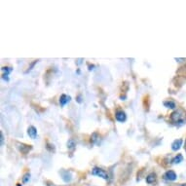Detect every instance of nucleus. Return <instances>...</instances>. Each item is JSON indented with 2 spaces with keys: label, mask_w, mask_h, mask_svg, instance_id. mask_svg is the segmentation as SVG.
Here are the masks:
<instances>
[{
  "label": "nucleus",
  "mask_w": 186,
  "mask_h": 186,
  "mask_svg": "<svg viewBox=\"0 0 186 186\" xmlns=\"http://www.w3.org/2000/svg\"><path fill=\"white\" fill-rule=\"evenodd\" d=\"M91 141H92V143H95V144H99V143H100L101 137L99 136V134H97V132H94V134L92 135V137H91Z\"/></svg>",
  "instance_id": "9"
},
{
  "label": "nucleus",
  "mask_w": 186,
  "mask_h": 186,
  "mask_svg": "<svg viewBox=\"0 0 186 186\" xmlns=\"http://www.w3.org/2000/svg\"><path fill=\"white\" fill-rule=\"evenodd\" d=\"M0 136H1V146H3V144H4V136H3L2 132H0Z\"/></svg>",
  "instance_id": "16"
},
{
  "label": "nucleus",
  "mask_w": 186,
  "mask_h": 186,
  "mask_svg": "<svg viewBox=\"0 0 186 186\" xmlns=\"http://www.w3.org/2000/svg\"><path fill=\"white\" fill-rule=\"evenodd\" d=\"M155 180H156V173H151L150 174H148V175H147V178H146V182H147L148 184L153 183Z\"/></svg>",
  "instance_id": "11"
},
{
  "label": "nucleus",
  "mask_w": 186,
  "mask_h": 186,
  "mask_svg": "<svg viewBox=\"0 0 186 186\" xmlns=\"http://www.w3.org/2000/svg\"><path fill=\"white\" fill-rule=\"evenodd\" d=\"M163 178L167 181H174L178 178V175H176V173L173 171H168L164 173Z\"/></svg>",
  "instance_id": "3"
},
{
  "label": "nucleus",
  "mask_w": 186,
  "mask_h": 186,
  "mask_svg": "<svg viewBox=\"0 0 186 186\" xmlns=\"http://www.w3.org/2000/svg\"><path fill=\"white\" fill-rule=\"evenodd\" d=\"M76 147V142L74 141V139H69L67 141V148L70 150H73Z\"/></svg>",
  "instance_id": "14"
},
{
  "label": "nucleus",
  "mask_w": 186,
  "mask_h": 186,
  "mask_svg": "<svg viewBox=\"0 0 186 186\" xmlns=\"http://www.w3.org/2000/svg\"><path fill=\"white\" fill-rule=\"evenodd\" d=\"M28 135L32 138V139H35L37 137V130L35 127L33 126H30L28 129Z\"/></svg>",
  "instance_id": "7"
},
{
  "label": "nucleus",
  "mask_w": 186,
  "mask_h": 186,
  "mask_svg": "<svg viewBox=\"0 0 186 186\" xmlns=\"http://www.w3.org/2000/svg\"><path fill=\"white\" fill-rule=\"evenodd\" d=\"M185 150H186V140H185Z\"/></svg>",
  "instance_id": "18"
},
{
  "label": "nucleus",
  "mask_w": 186,
  "mask_h": 186,
  "mask_svg": "<svg viewBox=\"0 0 186 186\" xmlns=\"http://www.w3.org/2000/svg\"><path fill=\"white\" fill-rule=\"evenodd\" d=\"M92 174L93 175H96V176H100V178H103L105 180H108L109 179L108 173H106L104 170L101 169V168H97V167H96V168H94V169H93Z\"/></svg>",
  "instance_id": "2"
},
{
  "label": "nucleus",
  "mask_w": 186,
  "mask_h": 186,
  "mask_svg": "<svg viewBox=\"0 0 186 186\" xmlns=\"http://www.w3.org/2000/svg\"><path fill=\"white\" fill-rule=\"evenodd\" d=\"M183 161V156L181 154H178L176 155L173 160H172V164L176 165V164H180Z\"/></svg>",
  "instance_id": "10"
},
{
  "label": "nucleus",
  "mask_w": 186,
  "mask_h": 186,
  "mask_svg": "<svg viewBox=\"0 0 186 186\" xmlns=\"http://www.w3.org/2000/svg\"><path fill=\"white\" fill-rule=\"evenodd\" d=\"M29 179H30V173H26L23 175V183H26V182H28Z\"/></svg>",
  "instance_id": "15"
},
{
  "label": "nucleus",
  "mask_w": 186,
  "mask_h": 186,
  "mask_svg": "<svg viewBox=\"0 0 186 186\" xmlns=\"http://www.w3.org/2000/svg\"><path fill=\"white\" fill-rule=\"evenodd\" d=\"M63 179L65 181V182H69L71 180V174L68 172H64L63 173Z\"/></svg>",
  "instance_id": "13"
},
{
  "label": "nucleus",
  "mask_w": 186,
  "mask_h": 186,
  "mask_svg": "<svg viewBox=\"0 0 186 186\" xmlns=\"http://www.w3.org/2000/svg\"><path fill=\"white\" fill-rule=\"evenodd\" d=\"M164 105L166 106L167 108H171V109H174L176 107L175 102L173 101H164Z\"/></svg>",
  "instance_id": "12"
},
{
  "label": "nucleus",
  "mask_w": 186,
  "mask_h": 186,
  "mask_svg": "<svg viewBox=\"0 0 186 186\" xmlns=\"http://www.w3.org/2000/svg\"><path fill=\"white\" fill-rule=\"evenodd\" d=\"M12 67H2V71H4V73L2 74V78L6 81H9V74L12 72Z\"/></svg>",
  "instance_id": "8"
},
{
  "label": "nucleus",
  "mask_w": 186,
  "mask_h": 186,
  "mask_svg": "<svg viewBox=\"0 0 186 186\" xmlns=\"http://www.w3.org/2000/svg\"><path fill=\"white\" fill-rule=\"evenodd\" d=\"M171 122L173 125H184L186 124V110L178 108L171 114Z\"/></svg>",
  "instance_id": "1"
},
{
  "label": "nucleus",
  "mask_w": 186,
  "mask_h": 186,
  "mask_svg": "<svg viewBox=\"0 0 186 186\" xmlns=\"http://www.w3.org/2000/svg\"><path fill=\"white\" fill-rule=\"evenodd\" d=\"M180 186H186V184H180Z\"/></svg>",
  "instance_id": "17"
},
{
  "label": "nucleus",
  "mask_w": 186,
  "mask_h": 186,
  "mask_svg": "<svg viewBox=\"0 0 186 186\" xmlns=\"http://www.w3.org/2000/svg\"><path fill=\"white\" fill-rule=\"evenodd\" d=\"M115 117L119 122H125L127 120V115L123 110H117L116 113H115Z\"/></svg>",
  "instance_id": "4"
},
{
  "label": "nucleus",
  "mask_w": 186,
  "mask_h": 186,
  "mask_svg": "<svg viewBox=\"0 0 186 186\" xmlns=\"http://www.w3.org/2000/svg\"><path fill=\"white\" fill-rule=\"evenodd\" d=\"M70 100H71V97H70V96H67V95H61L60 96V97H59V104H60V106H65V105H66L69 101H70Z\"/></svg>",
  "instance_id": "5"
},
{
  "label": "nucleus",
  "mask_w": 186,
  "mask_h": 186,
  "mask_svg": "<svg viewBox=\"0 0 186 186\" xmlns=\"http://www.w3.org/2000/svg\"><path fill=\"white\" fill-rule=\"evenodd\" d=\"M183 143V140L181 138H178V139H175L173 142L172 143V149L173 151H178V149H180L181 145Z\"/></svg>",
  "instance_id": "6"
}]
</instances>
